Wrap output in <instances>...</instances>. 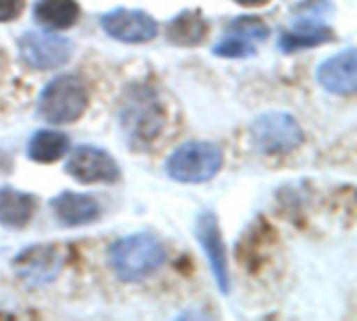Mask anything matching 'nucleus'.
I'll list each match as a JSON object with an SVG mask.
<instances>
[{"label": "nucleus", "instance_id": "1", "mask_svg": "<svg viewBox=\"0 0 357 321\" xmlns=\"http://www.w3.org/2000/svg\"><path fill=\"white\" fill-rule=\"evenodd\" d=\"M119 123L134 146L155 142L165 125V111L159 94L151 86H132L119 107Z\"/></svg>", "mask_w": 357, "mask_h": 321}, {"label": "nucleus", "instance_id": "2", "mask_svg": "<svg viewBox=\"0 0 357 321\" xmlns=\"http://www.w3.org/2000/svg\"><path fill=\"white\" fill-rule=\"evenodd\" d=\"M109 263L119 280L142 282L165 263V249L155 236L132 234L111 246Z\"/></svg>", "mask_w": 357, "mask_h": 321}, {"label": "nucleus", "instance_id": "3", "mask_svg": "<svg viewBox=\"0 0 357 321\" xmlns=\"http://www.w3.org/2000/svg\"><path fill=\"white\" fill-rule=\"evenodd\" d=\"M88 86L82 77L65 73L56 75L40 94L38 113L52 125H67L77 121L88 109Z\"/></svg>", "mask_w": 357, "mask_h": 321}, {"label": "nucleus", "instance_id": "4", "mask_svg": "<svg viewBox=\"0 0 357 321\" xmlns=\"http://www.w3.org/2000/svg\"><path fill=\"white\" fill-rule=\"evenodd\" d=\"M224 165V152L218 144L205 140H192L178 146L167 163V175L182 184H203L220 173Z\"/></svg>", "mask_w": 357, "mask_h": 321}, {"label": "nucleus", "instance_id": "5", "mask_svg": "<svg viewBox=\"0 0 357 321\" xmlns=\"http://www.w3.org/2000/svg\"><path fill=\"white\" fill-rule=\"evenodd\" d=\"M251 140L264 155H287L297 150L305 136L291 113L268 111L251 123Z\"/></svg>", "mask_w": 357, "mask_h": 321}, {"label": "nucleus", "instance_id": "6", "mask_svg": "<svg viewBox=\"0 0 357 321\" xmlns=\"http://www.w3.org/2000/svg\"><path fill=\"white\" fill-rule=\"evenodd\" d=\"M65 171L79 184H115L121 178L117 161L92 144L75 146L65 163Z\"/></svg>", "mask_w": 357, "mask_h": 321}, {"label": "nucleus", "instance_id": "7", "mask_svg": "<svg viewBox=\"0 0 357 321\" xmlns=\"http://www.w3.org/2000/svg\"><path fill=\"white\" fill-rule=\"evenodd\" d=\"M63 263L65 255L56 244H33L15 257L13 269L25 286L40 288L59 276Z\"/></svg>", "mask_w": 357, "mask_h": 321}, {"label": "nucleus", "instance_id": "8", "mask_svg": "<svg viewBox=\"0 0 357 321\" xmlns=\"http://www.w3.org/2000/svg\"><path fill=\"white\" fill-rule=\"evenodd\" d=\"M21 61L31 69H59L69 63L73 46L67 38L44 31H25L19 38Z\"/></svg>", "mask_w": 357, "mask_h": 321}, {"label": "nucleus", "instance_id": "9", "mask_svg": "<svg viewBox=\"0 0 357 321\" xmlns=\"http://www.w3.org/2000/svg\"><path fill=\"white\" fill-rule=\"evenodd\" d=\"M197 240L211 265L215 284L222 295L230 292V272H228V259H226V246L222 238V230L218 224V217L213 211H203L197 217Z\"/></svg>", "mask_w": 357, "mask_h": 321}, {"label": "nucleus", "instance_id": "10", "mask_svg": "<svg viewBox=\"0 0 357 321\" xmlns=\"http://www.w3.org/2000/svg\"><path fill=\"white\" fill-rule=\"evenodd\" d=\"M100 25L113 40L126 44L151 42L159 31L157 21L149 13L136 8H115L100 17Z\"/></svg>", "mask_w": 357, "mask_h": 321}, {"label": "nucleus", "instance_id": "11", "mask_svg": "<svg viewBox=\"0 0 357 321\" xmlns=\"http://www.w3.org/2000/svg\"><path fill=\"white\" fill-rule=\"evenodd\" d=\"M318 81L333 94H354L357 90L356 48L333 54L318 67Z\"/></svg>", "mask_w": 357, "mask_h": 321}, {"label": "nucleus", "instance_id": "12", "mask_svg": "<svg viewBox=\"0 0 357 321\" xmlns=\"http://www.w3.org/2000/svg\"><path fill=\"white\" fill-rule=\"evenodd\" d=\"M52 211L56 219L67 228H79L86 224H92L100 217V205L90 194L79 192H61L52 198Z\"/></svg>", "mask_w": 357, "mask_h": 321}, {"label": "nucleus", "instance_id": "13", "mask_svg": "<svg viewBox=\"0 0 357 321\" xmlns=\"http://www.w3.org/2000/svg\"><path fill=\"white\" fill-rule=\"evenodd\" d=\"M167 40L176 46H199L209 33V23L197 8H186L178 13L167 23Z\"/></svg>", "mask_w": 357, "mask_h": 321}, {"label": "nucleus", "instance_id": "14", "mask_svg": "<svg viewBox=\"0 0 357 321\" xmlns=\"http://www.w3.org/2000/svg\"><path fill=\"white\" fill-rule=\"evenodd\" d=\"M36 211V196L15 190L10 186L0 188V226L10 230L25 228Z\"/></svg>", "mask_w": 357, "mask_h": 321}, {"label": "nucleus", "instance_id": "15", "mask_svg": "<svg viewBox=\"0 0 357 321\" xmlns=\"http://www.w3.org/2000/svg\"><path fill=\"white\" fill-rule=\"evenodd\" d=\"M77 0H38L33 6V17L40 25L48 29H69L79 19Z\"/></svg>", "mask_w": 357, "mask_h": 321}, {"label": "nucleus", "instance_id": "16", "mask_svg": "<svg viewBox=\"0 0 357 321\" xmlns=\"http://www.w3.org/2000/svg\"><path fill=\"white\" fill-rule=\"evenodd\" d=\"M69 150V138L63 132L54 130H40L31 136L27 144V157L33 163H54Z\"/></svg>", "mask_w": 357, "mask_h": 321}, {"label": "nucleus", "instance_id": "17", "mask_svg": "<svg viewBox=\"0 0 357 321\" xmlns=\"http://www.w3.org/2000/svg\"><path fill=\"white\" fill-rule=\"evenodd\" d=\"M333 29L324 23H297L293 31L280 36V48L284 52H295L303 48H314L333 40Z\"/></svg>", "mask_w": 357, "mask_h": 321}, {"label": "nucleus", "instance_id": "18", "mask_svg": "<svg viewBox=\"0 0 357 321\" xmlns=\"http://www.w3.org/2000/svg\"><path fill=\"white\" fill-rule=\"evenodd\" d=\"M213 54L224 56V58H245V56L255 54V44L247 38L232 33L230 38H224L222 42L213 46Z\"/></svg>", "mask_w": 357, "mask_h": 321}, {"label": "nucleus", "instance_id": "19", "mask_svg": "<svg viewBox=\"0 0 357 321\" xmlns=\"http://www.w3.org/2000/svg\"><path fill=\"white\" fill-rule=\"evenodd\" d=\"M333 13L331 0H305L299 2L293 8V15L297 17V23H320Z\"/></svg>", "mask_w": 357, "mask_h": 321}, {"label": "nucleus", "instance_id": "20", "mask_svg": "<svg viewBox=\"0 0 357 321\" xmlns=\"http://www.w3.org/2000/svg\"><path fill=\"white\" fill-rule=\"evenodd\" d=\"M230 33H236L241 38H247V40H264L268 38L270 29L268 25L257 19V17H238V19H232V23L228 25Z\"/></svg>", "mask_w": 357, "mask_h": 321}, {"label": "nucleus", "instance_id": "21", "mask_svg": "<svg viewBox=\"0 0 357 321\" xmlns=\"http://www.w3.org/2000/svg\"><path fill=\"white\" fill-rule=\"evenodd\" d=\"M25 0H0V23L15 21L23 13Z\"/></svg>", "mask_w": 357, "mask_h": 321}, {"label": "nucleus", "instance_id": "22", "mask_svg": "<svg viewBox=\"0 0 357 321\" xmlns=\"http://www.w3.org/2000/svg\"><path fill=\"white\" fill-rule=\"evenodd\" d=\"M234 2H238L241 6H266L270 0H234Z\"/></svg>", "mask_w": 357, "mask_h": 321}]
</instances>
